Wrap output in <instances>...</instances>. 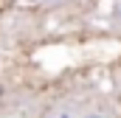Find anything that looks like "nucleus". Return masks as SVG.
<instances>
[{
    "label": "nucleus",
    "mask_w": 121,
    "mask_h": 118,
    "mask_svg": "<svg viewBox=\"0 0 121 118\" xmlns=\"http://www.w3.org/2000/svg\"><path fill=\"white\" fill-rule=\"evenodd\" d=\"M79 118H116V113L110 107H93V110H85Z\"/></svg>",
    "instance_id": "f257e3e1"
},
{
    "label": "nucleus",
    "mask_w": 121,
    "mask_h": 118,
    "mask_svg": "<svg viewBox=\"0 0 121 118\" xmlns=\"http://www.w3.org/2000/svg\"><path fill=\"white\" fill-rule=\"evenodd\" d=\"M51 118H76V115H73V113H54Z\"/></svg>",
    "instance_id": "20e7f679"
},
{
    "label": "nucleus",
    "mask_w": 121,
    "mask_h": 118,
    "mask_svg": "<svg viewBox=\"0 0 121 118\" xmlns=\"http://www.w3.org/2000/svg\"><path fill=\"white\" fill-rule=\"evenodd\" d=\"M113 25H116V28H121V0L116 3V8H113Z\"/></svg>",
    "instance_id": "7ed1b4c3"
},
{
    "label": "nucleus",
    "mask_w": 121,
    "mask_h": 118,
    "mask_svg": "<svg viewBox=\"0 0 121 118\" xmlns=\"http://www.w3.org/2000/svg\"><path fill=\"white\" fill-rule=\"evenodd\" d=\"M23 3H37V6H56V3H79V0H23Z\"/></svg>",
    "instance_id": "f03ea898"
}]
</instances>
